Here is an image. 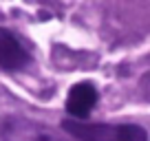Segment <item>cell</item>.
<instances>
[{"label": "cell", "mask_w": 150, "mask_h": 141, "mask_svg": "<svg viewBox=\"0 0 150 141\" xmlns=\"http://www.w3.org/2000/svg\"><path fill=\"white\" fill-rule=\"evenodd\" d=\"M62 130L77 141H148V132L137 123H99L66 119Z\"/></svg>", "instance_id": "1"}, {"label": "cell", "mask_w": 150, "mask_h": 141, "mask_svg": "<svg viewBox=\"0 0 150 141\" xmlns=\"http://www.w3.org/2000/svg\"><path fill=\"white\" fill-rule=\"evenodd\" d=\"M0 141H77L69 132L55 130L42 121L20 115H7L0 119Z\"/></svg>", "instance_id": "2"}, {"label": "cell", "mask_w": 150, "mask_h": 141, "mask_svg": "<svg viewBox=\"0 0 150 141\" xmlns=\"http://www.w3.org/2000/svg\"><path fill=\"white\" fill-rule=\"evenodd\" d=\"M29 62V55L20 40L16 38L9 29L0 27V68L5 70H20Z\"/></svg>", "instance_id": "3"}, {"label": "cell", "mask_w": 150, "mask_h": 141, "mask_svg": "<svg viewBox=\"0 0 150 141\" xmlns=\"http://www.w3.org/2000/svg\"><path fill=\"white\" fill-rule=\"evenodd\" d=\"M95 104H97V88L88 82H82L71 88L69 97H66V110L75 119H86Z\"/></svg>", "instance_id": "4"}]
</instances>
